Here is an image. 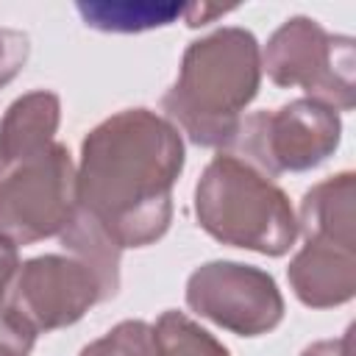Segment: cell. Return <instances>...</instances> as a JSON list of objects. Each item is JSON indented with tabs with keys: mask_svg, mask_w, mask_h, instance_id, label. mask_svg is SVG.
<instances>
[{
	"mask_svg": "<svg viewBox=\"0 0 356 356\" xmlns=\"http://www.w3.org/2000/svg\"><path fill=\"white\" fill-rule=\"evenodd\" d=\"M184 161V136L164 114L117 111L81 142L75 209L120 250L147 248L172 222V186Z\"/></svg>",
	"mask_w": 356,
	"mask_h": 356,
	"instance_id": "cell-1",
	"label": "cell"
},
{
	"mask_svg": "<svg viewBox=\"0 0 356 356\" xmlns=\"http://www.w3.org/2000/svg\"><path fill=\"white\" fill-rule=\"evenodd\" d=\"M261 86L259 39L236 25L217 28L184 50L178 78L161 97L164 117L200 147H231L242 111Z\"/></svg>",
	"mask_w": 356,
	"mask_h": 356,
	"instance_id": "cell-2",
	"label": "cell"
},
{
	"mask_svg": "<svg viewBox=\"0 0 356 356\" xmlns=\"http://www.w3.org/2000/svg\"><path fill=\"white\" fill-rule=\"evenodd\" d=\"M195 217L211 239L261 256H284L300 234L286 192L228 150H220L200 172Z\"/></svg>",
	"mask_w": 356,
	"mask_h": 356,
	"instance_id": "cell-3",
	"label": "cell"
},
{
	"mask_svg": "<svg viewBox=\"0 0 356 356\" xmlns=\"http://www.w3.org/2000/svg\"><path fill=\"white\" fill-rule=\"evenodd\" d=\"M75 214V164L61 142L0 150V236L33 245L58 236Z\"/></svg>",
	"mask_w": 356,
	"mask_h": 356,
	"instance_id": "cell-4",
	"label": "cell"
},
{
	"mask_svg": "<svg viewBox=\"0 0 356 356\" xmlns=\"http://www.w3.org/2000/svg\"><path fill=\"white\" fill-rule=\"evenodd\" d=\"M261 72L281 89H303L306 97L350 111L356 106L353 39L328 33L312 17H289L261 50Z\"/></svg>",
	"mask_w": 356,
	"mask_h": 356,
	"instance_id": "cell-5",
	"label": "cell"
},
{
	"mask_svg": "<svg viewBox=\"0 0 356 356\" xmlns=\"http://www.w3.org/2000/svg\"><path fill=\"white\" fill-rule=\"evenodd\" d=\"M342 139L339 111L331 106L298 97L273 111H256L242 120L234 139L236 156L275 178L281 172H306L320 167Z\"/></svg>",
	"mask_w": 356,
	"mask_h": 356,
	"instance_id": "cell-6",
	"label": "cell"
},
{
	"mask_svg": "<svg viewBox=\"0 0 356 356\" xmlns=\"http://www.w3.org/2000/svg\"><path fill=\"white\" fill-rule=\"evenodd\" d=\"M114 295L117 289L86 259L44 253L19 264L6 306L42 334L78 323L92 306Z\"/></svg>",
	"mask_w": 356,
	"mask_h": 356,
	"instance_id": "cell-7",
	"label": "cell"
},
{
	"mask_svg": "<svg viewBox=\"0 0 356 356\" xmlns=\"http://www.w3.org/2000/svg\"><path fill=\"white\" fill-rule=\"evenodd\" d=\"M186 306L236 337H261L284 320V295L275 278L261 267L228 259L192 270Z\"/></svg>",
	"mask_w": 356,
	"mask_h": 356,
	"instance_id": "cell-8",
	"label": "cell"
},
{
	"mask_svg": "<svg viewBox=\"0 0 356 356\" xmlns=\"http://www.w3.org/2000/svg\"><path fill=\"white\" fill-rule=\"evenodd\" d=\"M295 298L309 309H331L356 295V253L353 245L309 236L286 267Z\"/></svg>",
	"mask_w": 356,
	"mask_h": 356,
	"instance_id": "cell-9",
	"label": "cell"
},
{
	"mask_svg": "<svg viewBox=\"0 0 356 356\" xmlns=\"http://www.w3.org/2000/svg\"><path fill=\"white\" fill-rule=\"evenodd\" d=\"M353 197H356V175L350 170L314 184L303 195L300 211L295 214L298 231H303L306 239L320 236V239H334L342 245H356Z\"/></svg>",
	"mask_w": 356,
	"mask_h": 356,
	"instance_id": "cell-10",
	"label": "cell"
},
{
	"mask_svg": "<svg viewBox=\"0 0 356 356\" xmlns=\"http://www.w3.org/2000/svg\"><path fill=\"white\" fill-rule=\"evenodd\" d=\"M61 122V100L56 92L36 89L17 97L0 120V150L36 147L56 142Z\"/></svg>",
	"mask_w": 356,
	"mask_h": 356,
	"instance_id": "cell-11",
	"label": "cell"
},
{
	"mask_svg": "<svg viewBox=\"0 0 356 356\" xmlns=\"http://www.w3.org/2000/svg\"><path fill=\"white\" fill-rule=\"evenodd\" d=\"M83 25L103 33H142L153 28L172 25L184 17L186 3H153V0H100V3H75Z\"/></svg>",
	"mask_w": 356,
	"mask_h": 356,
	"instance_id": "cell-12",
	"label": "cell"
},
{
	"mask_svg": "<svg viewBox=\"0 0 356 356\" xmlns=\"http://www.w3.org/2000/svg\"><path fill=\"white\" fill-rule=\"evenodd\" d=\"M159 356H231L228 348L184 312H164L156 320Z\"/></svg>",
	"mask_w": 356,
	"mask_h": 356,
	"instance_id": "cell-13",
	"label": "cell"
},
{
	"mask_svg": "<svg viewBox=\"0 0 356 356\" xmlns=\"http://www.w3.org/2000/svg\"><path fill=\"white\" fill-rule=\"evenodd\" d=\"M78 356H159L156 328L145 320H122Z\"/></svg>",
	"mask_w": 356,
	"mask_h": 356,
	"instance_id": "cell-14",
	"label": "cell"
},
{
	"mask_svg": "<svg viewBox=\"0 0 356 356\" xmlns=\"http://www.w3.org/2000/svg\"><path fill=\"white\" fill-rule=\"evenodd\" d=\"M31 56V39L22 31L0 28V89L11 83Z\"/></svg>",
	"mask_w": 356,
	"mask_h": 356,
	"instance_id": "cell-15",
	"label": "cell"
},
{
	"mask_svg": "<svg viewBox=\"0 0 356 356\" xmlns=\"http://www.w3.org/2000/svg\"><path fill=\"white\" fill-rule=\"evenodd\" d=\"M36 337L39 334L8 306L0 312V356H28Z\"/></svg>",
	"mask_w": 356,
	"mask_h": 356,
	"instance_id": "cell-16",
	"label": "cell"
},
{
	"mask_svg": "<svg viewBox=\"0 0 356 356\" xmlns=\"http://www.w3.org/2000/svg\"><path fill=\"white\" fill-rule=\"evenodd\" d=\"M17 270H19V253H17V248L0 236V312L6 309V300H8L11 284L17 278Z\"/></svg>",
	"mask_w": 356,
	"mask_h": 356,
	"instance_id": "cell-17",
	"label": "cell"
},
{
	"mask_svg": "<svg viewBox=\"0 0 356 356\" xmlns=\"http://www.w3.org/2000/svg\"><path fill=\"white\" fill-rule=\"evenodd\" d=\"M300 356H353V325L337 339H317L306 345Z\"/></svg>",
	"mask_w": 356,
	"mask_h": 356,
	"instance_id": "cell-18",
	"label": "cell"
},
{
	"mask_svg": "<svg viewBox=\"0 0 356 356\" xmlns=\"http://www.w3.org/2000/svg\"><path fill=\"white\" fill-rule=\"evenodd\" d=\"M234 11L231 6H209V3H186V11H184V22L189 28H200V25H209L214 17H222Z\"/></svg>",
	"mask_w": 356,
	"mask_h": 356,
	"instance_id": "cell-19",
	"label": "cell"
}]
</instances>
